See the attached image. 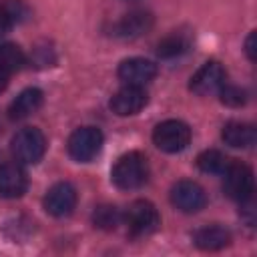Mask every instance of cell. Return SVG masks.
I'll use <instances>...</instances> for the list:
<instances>
[{
    "label": "cell",
    "instance_id": "obj_1",
    "mask_svg": "<svg viewBox=\"0 0 257 257\" xmlns=\"http://www.w3.org/2000/svg\"><path fill=\"white\" fill-rule=\"evenodd\" d=\"M112 183L122 191L139 189L149 179V161L143 153L131 151L116 159L112 171H110Z\"/></svg>",
    "mask_w": 257,
    "mask_h": 257
},
{
    "label": "cell",
    "instance_id": "obj_2",
    "mask_svg": "<svg viewBox=\"0 0 257 257\" xmlns=\"http://www.w3.org/2000/svg\"><path fill=\"white\" fill-rule=\"evenodd\" d=\"M10 149H12V155H14V159L18 163L36 165L44 157L46 139H44V135H42L40 128H36V126H24V128H20L12 137Z\"/></svg>",
    "mask_w": 257,
    "mask_h": 257
},
{
    "label": "cell",
    "instance_id": "obj_3",
    "mask_svg": "<svg viewBox=\"0 0 257 257\" xmlns=\"http://www.w3.org/2000/svg\"><path fill=\"white\" fill-rule=\"evenodd\" d=\"M122 219H124L126 231L133 237H147L161 227V217H159L157 207L145 199L131 203L126 213L122 215Z\"/></svg>",
    "mask_w": 257,
    "mask_h": 257
},
{
    "label": "cell",
    "instance_id": "obj_4",
    "mask_svg": "<svg viewBox=\"0 0 257 257\" xmlns=\"http://www.w3.org/2000/svg\"><path fill=\"white\" fill-rule=\"evenodd\" d=\"M223 175V191L229 199L247 203L253 197V171L237 161H231Z\"/></svg>",
    "mask_w": 257,
    "mask_h": 257
},
{
    "label": "cell",
    "instance_id": "obj_5",
    "mask_svg": "<svg viewBox=\"0 0 257 257\" xmlns=\"http://www.w3.org/2000/svg\"><path fill=\"white\" fill-rule=\"evenodd\" d=\"M153 141L165 153H181L191 143V128L183 120L169 118L155 126Z\"/></svg>",
    "mask_w": 257,
    "mask_h": 257
},
{
    "label": "cell",
    "instance_id": "obj_6",
    "mask_svg": "<svg viewBox=\"0 0 257 257\" xmlns=\"http://www.w3.org/2000/svg\"><path fill=\"white\" fill-rule=\"evenodd\" d=\"M102 147V133L96 126H80L68 139V155L78 163L92 161Z\"/></svg>",
    "mask_w": 257,
    "mask_h": 257
},
{
    "label": "cell",
    "instance_id": "obj_7",
    "mask_svg": "<svg viewBox=\"0 0 257 257\" xmlns=\"http://www.w3.org/2000/svg\"><path fill=\"white\" fill-rule=\"evenodd\" d=\"M171 203L183 213H199L207 205V195L199 183L179 181L171 189Z\"/></svg>",
    "mask_w": 257,
    "mask_h": 257
},
{
    "label": "cell",
    "instance_id": "obj_8",
    "mask_svg": "<svg viewBox=\"0 0 257 257\" xmlns=\"http://www.w3.org/2000/svg\"><path fill=\"white\" fill-rule=\"evenodd\" d=\"M225 76L227 74H225V68L221 66V62L209 60L191 76L189 88L199 96H207V94L219 92V88L225 84Z\"/></svg>",
    "mask_w": 257,
    "mask_h": 257
},
{
    "label": "cell",
    "instance_id": "obj_9",
    "mask_svg": "<svg viewBox=\"0 0 257 257\" xmlns=\"http://www.w3.org/2000/svg\"><path fill=\"white\" fill-rule=\"evenodd\" d=\"M76 207V189L70 183H56L44 195V209L52 217H66Z\"/></svg>",
    "mask_w": 257,
    "mask_h": 257
},
{
    "label": "cell",
    "instance_id": "obj_10",
    "mask_svg": "<svg viewBox=\"0 0 257 257\" xmlns=\"http://www.w3.org/2000/svg\"><path fill=\"white\" fill-rule=\"evenodd\" d=\"M147 100L149 98H147V92L143 90V86L126 84L112 94L110 108L118 116H131V114H137L139 110H143L147 106Z\"/></svg>",
    "mask_w": 257,
    "mask_h": 257
},
{
    "label": "cell",
    "instance_id": "obj_11",
    "mask_svg": "<svg viewBox=\"0 0 257 257\" xmlns=\"http://www.w3.org/2000/svg\"><path fill=\"white\" fill-rule=\"evenodd\" d=\"M157 76V64L153 60L147 58H126L118 64V78L124 80L126 84H135V86H143L147 82H151Z\"/></svg>",
    "mask_w": 257,
    "mask_h": 257
},
{
    "label": "cell",
    "instance_id": "obj_12",
    "mask_svg": "<svg viewBox=\"0 0 257 257\" xmlns=\"http://www.w3.org/2000/svg\"><path fill=\"white\" fill-rule=\"evenodd\" d=\"M28 177L24 169L16 163L0 165V197L4 199H16L26 193Z\"/></svg>",
    "mask_w": 257,
    "mask_h": 257
},
{
    "label": "cell",
    "instance_id": "obj_13",
    "mask_svg": "<svg viewBox=\"0 0 257 257\" xmlns=\"http://www.w3.org/2000/svg\"><path fill=\"white\" fill-rule=\"evenodd\" d=\"M153 26V16L145 10H133L128 14H124L118 24H116V36L120 38H137V36H143L145 32H149Z\"/></svg>",
    "mask_w": 257,
    "mask_h": 257
},
{
    "label": "cell",
    "instance_id": "obj_14",
    "mask_svg": "<svg viewBox=\"0 0 257 257\" xmlns=\"http://www.w3.org/2000/svg\"><path fill=\"white\" fill-rule=\"evenodd\" d=\"M193 241L203 251H219L231 243V233L221 225H205L193 233Z\"/></svg>",
    "mask_w": 257,
    "mask_h": 257
},
{
    "label": "cell",
    "instance_id": "obj_15",
    "mask_svg": "<svg viewBox=\"0 0 257 257\" xmlns=\"http://www.w3.org/2000/svg\"><path fill=\"white\" fill-rule=\"evenodd\" d=\"M42 102H44V94H42L40 88H34V86L24 88V90L12 100V104H10V108H8V114H10V118H14V120L26 118V116H30L32 112H36V110L42 106Z\"/></svg>",
    "mask_w": 257,
    "mask_h": 257
},
{
    "label": "cell",
    "instance_id": "obj_16",
    "mask_svg": "<svg viewBox=\"0 0 257 257\" xmlns=\"http://www.w3.org/2000/svg\"><path fill=\"white\" fill-rule=\"evenodd\" d=\"M225 145L233 147V149H249L255 139H257V133H255V126L249 124V122H239V120H231L223 126V133H221Z\"/></svg>",
    "mask_w": 257,
    "mask_h": 257
},
{
    "label": "cell",
    "instance_id": "obj_17",
    "mask_svg": "<svg viewBox=\"0 0 257 257\" xmlns=\"http://www.w3.org/2000/svg\"><path fill=\"white\" fill-rule=\"evenodd\" d=\"M191 46V38L183 32H173L169 36H165L159 44H157V54L161 58H177L181 54H185Z\"/></svg>",
    "mask_w": 257,
    "mask_h": 257
},
{
    "label": "cell",
    "instance_id": "obj_18",
    "mask_svg": "<svg viewBox=\"0 0 257 257\" xmlns=\"http://www.w3.org/2000/svg\"><path fill=\"white\" fill-rule=\"evenodd\" d=\"M24 64H26V56L16 44H12V42L0 44V70L2 72H6V74L18 72Z\"/></svg>",
    "mask_w": 257,
    "mask_h": 257
},
{
    "label": "cell",
    "instance_id": "obj_19",
    "mask_svg": "<svg viewBox=\"0 0 257 257\" xmlns=\"http://www.w3.org/2000/svg\"><path fill=\"white\" fill-rule=\"evenodd\" d=\"M231 159L225 157L221 151H215V149H209V151H203L199 157H197V167L203 171V173H211V175H221L227 167H229Z\"/></svg>",
    "mask_w": 257,
    "mask_h": 257
},
{
    "label": "cell",
    "instance_id": "obj_20",
    "mask_svg": "<svg viewBox=\"0 0 257 257\" xmlns=\"http://www.w3.org/2000/svg\"><path fill=\"white\" fill-rule=\"evenodd\" d=\"M122 215L114 205H98L92 213V223L94 227L102 229V231H112L120 225Z\"/></svg>",
    "mask_w": 257,
    "mask_h": 257
},
{
    "label": "cell",
    "instance_id": "obj_21",
    "mask_svg": "<svg viewBox=\"0 0 257 257\" xmlns=\"http://www.w3.org/2000/svg\"><path fill=\"white\" fill-rule=\"evenodd\" d=\"M219 96H221V102L223 104L233 106V108L243 106L245 100H247V94H245L243 88H239V86H227V84H223L219 88Z\"/></svg>",
    "mask_w": 257,
    "mask_h": 257
},
{
    "label": "cell",
    "instance_id": "obj_22",
    "mask_svg": "<svg viewBox=\"0 0 257 257\" xmlns=\"http://www.w3.org/2000/svg\"><path fill=\"white\" fill-rule=\"evenodd\" d=\"M0 8L6 12V16L12 20V24H18L28 18V6L22 0H4V2H0Z\"/></svg>",
    "mask_w": 257,
    "mask_h": 257
},
{
    "label": "cell",
    "instance_id": "obj_23",
    "mask_svg": "<svg viewBox=\"0 0 257 257\" xmlns=\"http://www.w3.org/2000/svg\"><path fill=\"white\" fill-rule=\"evenodd\" d=\"M255 38H257V34H255V30L247 36V40H245V54H247V58L251 60V62H255V58H257V50H255Z\"/></svg>",
    "mask_w": 257,
    "mask_h": 257
},
{
    "label": "cell",
    "instance_id": "obj_24",
    "mask_svg": "<svg viewBox=\"0 0 257 257\" xmlns=\"http://www.w3.org/2000/svg\"><path fill=\"white\" fill-rule=\"evenodd\" d=\"M12 26H14V24H12V20H10V18L6 16V12L0 8V36H4Z\"/></svg>",
    "mask_w": 257,
    "mask_h": 257
},
{
    "label": "cell",
    "instance_id": "obj_25",
    "mask_svg": "<svg viewBox=\"0 0 257 257\" xmlns=\"http://www.w3.org/2000/svg\"><path fill=\"white\" fill-rule=\"evenodd\" d=\"M8 76H10V74H6V72H2V70H0V92L8 86Z\"/></svg>",
    "mask_w": 257,
    "mask_h": 257
}]
</instances>
